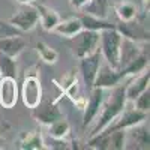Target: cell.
Here are the masks:
<instances>
[{
    "instance_id": "2e32d148",
    "label": "cell",
    "mask_w": 150,
    "mask_h": 150,
    "mask_svg": "<svg viewBox=\"0 0 150 150\" xmlns=\"http://www.w3.org/2000/svg\"><path fill=\"white\" fill-rule=\"evenodd\" d=\"M143 123L128 128L126 144H134V149H149V129L141 126Z\"/></svg>"
},
{
    "instance_id": "9c48e42d",
    "label": "cell",
    "mask_w": 150,
    "mask_h": 150,
    "mask_svg": "<svg viewBox=\"0 0 150 150\" xmlns=\"http://www.w3.org/2000/svg\"><path fill=\"white\" fill-rule=\"evenodd\" d=\"M123 78L125 77H123L120 69H112L108 63H105V62L102 63L101 62L98 74H96V78H95V83H93V87H101V89L110 90L112 87L119 86Z\"/></svg>"
},
{
    "instance_id": "f546056e",
    "label": "cell",
    "mask_w": 150,
    "mask_h": 150,
    "mask_svg": "<svg viewBox=\"0 0 150 150\" xmlns=\"http://www.w3.org/2000/svg\"><path fill=\"white\" fill-rule=\"evenodd\" d=\"M18 3H21V5H32L33 3V0H17Z\"/></svg>"
},
{
    "instance_id": "30bf717a",
    "label": "cell",
    "mask_w": 150,
    "mask_h": 150,
    "mask_svg": "<svg viewBox=\"0 0 150 150\" xmlns=\"http://www.w3.org/2000/svg\"><path fill=\"white\" fill-rule=\"evenodd\" d=\"M33 119L41 125H51L53 122L63 117V112L60 111L56 102H39L35 108H32Z\"/></svg>"
},
{
    "instance_id": "277c9868",
    "label": "cell",
    "mask_w": 150,
    "mask_h": 150,
    "mask_svg": "<svg viewBox=\"0 0 150 150\" xmlns=\"http://www.w3.org/2000/svg\"><path fill=\"white\" fill-rule=\"evenodd\" d=\"M147 119V112H143L140 110H137L135 107H128V101L125 108L120 111V114L112 120L104 131H116V129H128L132 128L135 125L144 123V120Z\"/></svg>"
},
{
    "instance_id": "7402d4cb",
    "label": "cell",
    "mask_w": 150,
    "mask_h": 150,
    "mask_svg": "<svg viewBox=\"0 0 150 150\" xmlns=\"http://www.w3.org/2000/svg\"><path fill=\"white\" fill-rule=\"evenodd\" d=\"M71 132V126L69 122L65 120L63 117L53 122L51 125H48V135L51 137L53 140H65Z\"/></svg>"
},
{
    "instance_id": "4316f807",
    "label": "cell",
    "mask_w": 150,
    "mask_h": 150,
    "mask_svg": "<svg viewBox=\"0 0 150 150\" xmlns=\"http://www.w3.org/2000/svg\"><path fill=\"white\" fill-rule=\"evenodd\" d=\"M132 104L137 110H140L143 112H149V108H150V90L146 89L143 93H140L134 99Z\"/></svg>"
},
{
    "instance_id": "ac0fdd59",
    "label": "cell",
    "mask_w": 150,
    "mask_h": 150,
    "mask_svg": "<svg viewBox=\"0 0 150 150\" xmlns=\"http://www.w3.org/2000/svg\"><path fill=\"white\" fill-rule=\"evenodd\" d=\"M81 23H83V29L86 30H93V32H102V30H108V29H116V24H112L110 21H105L104 18H99L90 14H84L80 17Z\"/></svg>"
},
{
    "instance_id": "6da1fadb",
    "label": "cell",
    "mask_w": 150,
    "mask_h": 150,
    "mask_svg": "<svg viewBox=\"0 0 150 150\" xmlns=\"http://www.w3.org/2000/svg\"><path fill=\"white\" fill-rule=\"evenodd\" d=\"M111 90V89H110ZM125 105H126V95H125V86H116L112 87L111 90V95L105 96L104 102H102V107H101V111H99V120L96 122L95 128L92 129L90 132V137L95 135V134H99L102 132L108 125L114 120L119 114L120 111L125 108Z\"/></svg>"
},
{
    "instance_id": "484cf974",
    "label": "cell",
    "mask_w": 150,
    "mask_h": 150,
    "mask_svg": "<svg viewBox=\"0 0 150 150\" xmlns=\"http://www.w3.org/2000/svg\"><path fill=\"white\" fill-rule=\"evenodd\" d=\"M36 51H38V54H39L41 60H44L48 65H54L57 62V59H59V53L45 42H38L36 44Z\"/></svg>"
},
{
    "instance_id": "7a4b0ae2",
    "label": "cell",
    "mask_w": 150,
    "mask_h": 150,
    "mask_svg": "<svg viewBox=\"0 0 150 150\" xmlns=\"http://www.w3.org/2000/svg\"><path fill=\"white\" fill-rule=\"evenodd\" d=\"M122 33L117 29H108L99 32V51L105 63L112 69H120V44Z\"/></svg>"
},
{
    "instance_id": "d6986e66",
    "label": "cell",
    "mask_w": 150,
    "mask_h": 150,
    "mask_svg": "<svg viewBox=\"0 0 150 150\" xmlns=\"http://www.w3.org/2000/svg\"><path fill=\"white\" fill-rule=\"evenodd\" d=\"M59 86L63 89L66 96H69L72 101L78 98V78H77V71H69L66 72L63 77L60 78Z\"/></svg>"
},
{
    "instance_id": "5bb4252c",
    "label": "cell",
    "mask_w": 150,
    "mask_h": 150,
    "mask_svg": "<svg viewBox=\"0 0 150 150\" xmlns=\"http://www.w3.org/2000/svg\"><path fill=\"white\" fill-rule=\"evenodd\" d=\"M26 47H27V42L24 41V38H21V35L8 36L0 39V53L11 57H18L26 50Z\"/></svg>"
},
{
    "instance_id": "ffe728a7",
    "label": "cell",
    "mask_w": 150,
    "mask_h": 150,
    "mask_svg": "<svg viewBox=\"0 0 150 150\" xmlns=\"http://www.w3.org/2000/svg\"><path fill=\"white\" fill-rule=\"evenodd\" d=\"M20 149H27V150H42L47 149L44 144V138L41 135V131H32L21 137Z\"/></svg>"
},
{
    "instance_id": "8992f818",
    "label": "cell",
    "mask_w": 150,
    "mask_h": 150,
    "mask_svg": "<svg viewBox=\"0 0 150 150\" xmlns=\"http://www.w3.org/2000/svg\"><path fill=\"white\" fill-rule=\"evenodd\" d=\"M105 89H101V87H93L90 90V96L89 101H86V105L83 108V126H89L90 123H93L101 111L102 102L105 99Z\"/></svg>"
},
{
    "instance_id": "8fae6325",
    "label": "cell",
    "mask_w": 150,
    "mask_h": 150,
    "mask_svg": "<svg viewBox=\"0 0 150 150\" xmlns=\"http://www.w3.org/2000/svg\"><path fill=\"white\" fill-rule=\"evenodd\" d=\"M18 99L17 78L2 77L0 78V105L3 108H14Z\"/></svg>"
},
{
    "instance_id": "cb8c5ba5",
    "label": "cell",
    "mask_w": 150,
    "mask_h": 150,
    "mask_svg": "<svg viewBox=\"0 0 150 150\" xmlns=\"http://www.w3.org/2000/svg\"><path fill=\"white\" fill-rule=\"evenodd\" d=\"M116 14L122 23H129L137 18V8L131 2H120L116 6Z\"/></svg>"
},
{
    "instance_id": "44dd1931",
    "label": "cell",
    "mask_w": 150,
    "mask_h": 150,
    "mask_svg": "<svg viewBox=\"0 0 150 150\" xmlns=\"http://www.w3.org/2000/svg\"><path fill=\"white\" fill-rule=\"evenodd\" d=\"M147 66H149V54H147V51H143L138 57H135L126 68H123L120 71L123 74V77H129V75L134 77V75L141 74L143 71H146Z\"/></svg>"
},
{
    "instance_id": "e0dca14e",
    "label": "cell",
    "mask_w": 150,
    "mask_h": 150,
    "mask_svg": "<svg viewBox=\"0 0 150 150\" xmlns=\"http://www.w3.org/2000/svg\"><path fill=\"white\" fill-rule=\"evenodd\" d=\"M35 8L38 11V15H39V21L42 24V27L47 32H53V29L57 26V23L60 21L59 14L54 9L48 8L45 5H35Z\"/></svg>"
},
{
    "instance_id": "d4e9b609",
    "label": "cell",
    "mask_w": 150,
    "mask_h": 150,
    "mask_svg": "<svg viewBox=\"0 0 150 150\" xmlns=\"http://www.w3.org/2000/svg\"><path fill=\"white\" fill-rule=\"evenodd\" d=\"M107 132H108V149L122 150L126 147V129H116Z\"/></svg>"
},
{
    "instance_id": "ba28073f",
    "label": "cell",
    "mask_w": 150,
    "mask_h": 150,
    "mask_svg": "<svg viewBox=\"0 0 150 150\" xmlns=\"http://www.w3.org/2000/svg\"><path fill=\"white\" fill-rule=\"evenodd\" d=\"M80 60H81L80 62V71H81V75H83V81L86 84V89L90 92L93 89V83H95V78H96L99 65H101L102 54L98 50V51H95L93 54L86 56Z\"/></svg>"
},
{
    "instance_id": "5b68a950",
    "label": "cell",
    "mask_w": 150,
    "mask_h": 150,
    "mask_svg": "<svg viewBox=\"0 0 150 150\" xmlns=\"http://www.w3.org/2000/svg\"><path fill=\"white\" fill-rule=\"evenodd\" d=\"M23 102L27 108H35L42 101V87L38 74H29L24 77L23 87H21Z\"/></svg>"
},
{
    "instance_id": "4dcf8cb0",
    "label": "cell",
    "mask_w": 150,
    "mask_h": 150,
    "mask_svg": "<svg viewBox=\"0 0 150 150\" xmlns=\"http://www.w3.org/2000/svg\"><path fill=\"white\" fill-rule=\"evenodd\" d=\"M0 134H2V128H0Z\"/></svg>"
},
{
    "instance_id": "52a82bcc",
    "label": "cell",
    "mask_w": 150,
    "mask_h": 150,
    "mask_svg": "<svg viewBox=\"0 0 150 150\" xmlns=\"http://www.w3.org/2000/svg\"><path fill=\"white\" fill-rule=\"evenodd\" d=\"M38 21H39V15H38V11L33 5H24V8L15 12V15H12L9 20V23L14 24L21 33L33 30Z\"/></svg>"
},
{
    "instance_id": "4fadbf2b",
    "label": "cell",
    "mask_w": 150,
    "mask_h": 150,
    "mask_svg": "<svg viewBox=\"0 0 150 150\" xmlns=\"http://www.w3.org/2000/svg\"><path fill=\"white\" fill-rule=\"evenodd\" d=\"M149 80H150L149 69L143 71L141 74L134 75L132 81L125 87V95H126V101L128 102H134V99L140 93H143L146 89H149Z\"/></svg>"
},
{
    "instance_id": "603a6c76",
    "label": "cell",
    "mask_w": 150,
    "mask_h": 150,
    "mask_svg": "<svg viewBox=\"0 0 150 150\" xmlns=\"http://www.w3.org/2000/svg\"><path fill=\"white\" fill-rule=\"evenodd\" d=\"M0 75L9 78H17V60L15 57L0 53Z\"/></svg>"
},
{
    "instance_id": "9a60e30c",
    "label": "cell",
    "mask_w": 150,
    "mask_h": 150,
    "mask_svg": "<svg viewBox=\"0 0 150 150\" xmlns=\"http://www.w3.org/2000/svg\"><path fill=\"white\" fill-rule=\"evenodd\" d=\"M83 30V23L80 20V17H71L66 18L63 21H59L57 26L53 29L54 33H57L59 36H63V38H74L75 35H78Z\"/></svg>"
},
{
    "instance_id": "7c38bea8",
    "label": "cell",
    "mask_w": 150,
    "mask_h": 150,
    "mask_svg": "<svg viewBox=\"0 0 150 150\" xmlns=\"http://www.w3.org/2000/svg\"><path fill=\"white\" fill-rule=\"evenodd\" d=\"M143 51H146V50H143L140 47V41H134L131 38L123 36L122 44H120V69L126 68L131 62L135 57H138Z\"/></svg>"
},
{
    "instance_id": "83f0119b",
    "label": "cell",
    "mask_w": 150,
    "mask_h": 150,
    "mask_svg": "<svg viewBox=\"0 0 150 150\" xmlns=\"http://www.w3.org/2000/svg\"><path fill=\"white\" fill-rule=\"evenodd\" d=\"M15 35H21V32L14 26V24H11L9 21L0 20V39L8 38V36H15Z\"/></svg>"
},
{
    "instance_id": "3957f363",
    "label": "cell",
    "mask_w": 150,
    "mask_h": 150,
    "mask_svg": "<svg viewBox=\"0 0 150 150\" xmlns=\"http://www.w3.org/2000/svg\"><path fill=\"white\" fill-rule=\"evenodd\" d=\"M74 41L72 53L78 59H83L86 56H90L99 50V32L86 30L83 29L78 35L71 38Z\"/></svg>"
},
{
    "instance_id": "f1b7e54d",
    "label": "cell",
    "mask_w": 150,
    "mask_h": 150,
    "mask_svg": "<svg viewBox=\"0 0 150 150\" xmlns=\"http://www.w3.org/2000/svg\"><path fill=\"white\" fill-rule=\"evenodd\" d=\"M71 2V5L75 8V9H83L87 3L90 2V0H69Z\"/></svg>"
}]
</instances>
